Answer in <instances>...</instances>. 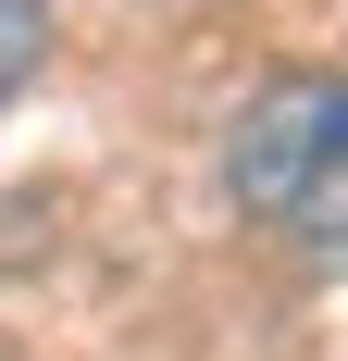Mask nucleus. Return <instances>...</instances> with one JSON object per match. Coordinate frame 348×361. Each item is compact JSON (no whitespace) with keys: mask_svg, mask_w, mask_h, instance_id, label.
I'll return each instance as SVG.
<instances>
[{"mask_svg":"<svg viewBox=\"0 0 348 361\" xmlns=\"http://www.w3.org/2000/svg\"><path fill=\"white\" fill-rule=\"evenodd\" d=\"M37 50H50V0H0V112L25 100V75H37Z\"/></svg>","mask_w":348,"mask_h":361,"instance_id":"2","label":"nucleus"},{"mask_svg":"<svg viewBox=\"0 0 348 361\" xmlns=\"http://www.w3.org/2000/svg\"><path fill=\"white\" fill-rule=\"evenodd\" d=\"M224 187L274 237L348 250V75H274L224 137Z\"/></svg>","mask_w":348,"mask_h":361,"instance_id":"1","label":"nucleus"}]
</instances>
